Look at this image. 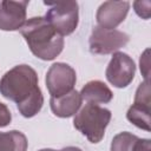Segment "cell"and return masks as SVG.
Listing matches in <instances>:
<instances>
[{"label":"cell","mask_w":151,"mask_h":151,"mask_svg":"<svg viewBox=\"0 0 151 151\" xmlns=\"http://www.w3.org/2000/svg\"><path fill=\"white\" fill-rule=\"evenodd\" d=\"M31 52L41 60L55 59L64 48V38L44 17H34L19 29Z\"/></svg>","instance_id":"cell-1"},{"label":"cell","mask_w":151,"mask_h":151,"mask_svg":"<svg viewBox=\"0 0 151 151\" xmlns=\"http://www.w3.org/2000/svg\"><path fill=\"white\" fill-rule=\"evenodd\" d=\"M38 86V74L29 65H17L0 79V93L17 104L27 99Z\"/></svg>","instance_id":"cell-2"},{"label":"cell","mask_w":151,"mask_h":151,"mask_svg":"<svg viewBox=\"0 0 151 151\" xmlns=\"http://www.w3.org/2000/svg\"><path fill=\"white\" fill-rule=\"evenodd\" d=\"M111 117L112 113L109 109L94 104H86L74 114L73 125L90 143L97 144L104 138Z\"/></svg>","instance_id":"cell-3"},{"label":"cell","mask_w":151,"mask_h":151,"mask_svg":"<svg viewBox=\"0 0 151 151\" xmlns=\"http://www.w3.org/2000/svg\"><path fill=\"white\" fill-rule=\"evenodd\" d=\"M45 5L51 7L44 18L60 35H70L76 31L79 22V7L77 1L45 2Z\"/></svg>","instance_id":"cell-4"},{"label":"cell","mask_w":151,"mask_h":151,"mask_svg":"<svg viewBox=\"0 0 151 151\" xmlns=\"http://www.w3.org/2000/svg\"><path fill=\"white\" fill-rule=\"evenodd\" d=\"M129 35L118 29H106L99 26L93 27L88 39L90 51L93 54H113L129 42Z\"/></svg>","instance_id":"cell-5"},{"label":"cell","mask_w":151,"mask_h":151,"mask_svg":"<svg viewBox=\"0 0 151 151\" xmlns=\"http://www.w3.org/2000/svg\"><path fill=\"white\" fill-rule=\"evenodd\" d=\"M136 73V64L133 59L123 52H114L106 67L105 77L107 81L118 88L129 86Z\"/></svg>","instance_id":"cell-6"},{"label":"cell","mask_w":151,"mask_h":151,"mask_svg":"<svg viewBox=\"0 0 151 151\" xmlns=\"http://www.w3.org/2000/svg\"><path fill=\"white\" fill-rule=\"evenodd\" d=\"M46 87L51 97H60L71 92L77 81V74L72 66L65 63H54L46 73Z\"/></svg>","instance_id":"cell-7"},{"label":"cell","mask_w":151,"mask_h":151,"mask_svg":"<svg viewBox=\"0 0 151 151\" xmlns=\"http://www.w3.org/2000/svg\"><path fill=\"white\" fill-rule=\"evenodd\" d=\"M28 1L0 0V29L18 31L26 22Z\"/></svg>","instance_id":"cell-8"},{"label":"cell","mask_w":151,"mask_h":151,"mask_svg":"<svg viewBox=\"0 0 151 151\" xmlns=\"http://www.w3.org/2000/svg\"><path fill=\"white\" fill-rule=\"evenodd\" d=\"M129 9V1H105L97 9V24L101 28L114 29L125 20Z\"/></svg>","instance_id":"cell-9"},{"label":"cell","mask_w":151,"mask_h":151,"mask_svg":"<svg viewBox=\"0 0 151 151\" xmlns=\"http://www.w3.org/2000/svg\"><path fill=\"white\" fill-rule=\"evenodd\" d=\"M81 96L78 91L72 90L71 92L60 96L51 97L50 106L54 116L59 118H70L74 116L81 106Z\"/></svg>","instance_id":"cell-10"},{"label":"cell","mask_w":151,"mask_h":151,"mask_svg":"<svg viewBox=\"0 0 151 151\" xmlns=\"http://www.w3.org/2000/svg\"><path fill=\"white\" fill-rule=\"evenodd\" d=\"M81 99L87 104H107L112 100L113 93L110 87L100 80H91L86 83L80 91Z\"/></svg>","instance_id":"cell-11"},{"label":"cell","mask_w":151,"mask_h":151,"mask_svg":"<svg viewBox=\"0 0 151 151\" xmlns=\"http://www.w3.org/2000/svg\"><path fill=\"white\" fill-rule=\"evenodd\" d=\"M28 142L26 136L17 130L0 132V151H26Z\"/></svg>","instance_id":"cell-12"},{"label":"cell","mask_w":151,"mask_h":151,"mask_svg":"<svg viewBox=\"0 0 151 151\" xmlns=\"http://www.w3.org/2000/svg\"><path fill=\"white\" fill-rule=\"evenodd\" d=\"M126 118L131 124H133L134 126H137L142 130H145L147 132L151 130L150 106L133 103L126 112Z\"/></svg>","instance_id":"cell-13"},{"label":"cell","mask_w":151,"mask_h":151,"mask_svg":"<svg viewBox=\"0 0 151 151\" xmlns=\"http://www.w3.org/2000/svg\"><path fill=\"white\" fill-rule=\"evenodd\" d=\"M44 105V96L41 93L40 87L37 88L27 99L24 101L17 104V107L20 112V114L25 118H32L37 113L40 112L41 107Z\"/></svg>","instance_id":"cell-14"},{"label":"cell","mask_w":151,"mask_h":151,"mask_svg":"<svg viewBox=\"0 0 151 151\" xmlns=\"http://www.w3.org/2000/svg\"><path fill=\"white\" fill-rule=\"evenodd\" d=\"M138 137L131 132L124 131L116 134L111 142L110 151H133Z\"/></svg>","instance_id":"cell-15"},{"label":"cell","mask_w":151,"mask_h":151,"mask_svg":"<svg viewBox=\"0 0 151 151\" xmlns=\"http://www.w3.org/2000/svg\"><path fill=\"white\" fill-rule=\"evenodd\" d=\"M134 104L140 105H151V97H150V83L149 80H144L142 84H139L136 94H134Z\"/></svg>","instance_id":"cell-16"},{"label":"cell","mask_w":151,"mask_h":151,"mask_svg":"<svg viewBox=\"0 0 151 151\" xmlns=\"http://www.w3.org/2000/svg\"><path fill=\"white\" fill-rule=\"evenodd\" d=\"M134 12L138 17L144 20L150 19L151 15V1L150 0H138L133 2Z\"/></svg>","instance_id":"cell-17"},{"label":"cell","mask_w":151,"mask_h":151,"mask_svg":"<svg viewBox=\"0 0 151 151\" xmlns=\"http://www.w3.org/2000/svg\"><path fill=\"white\" fill-rule=\"evenodd\" d=\"M149 53H150V50L146 48L144 51V53L140 55V59H139L140 72H142L145 80H149V76H150V57H149Z\"/></svg>","instance_id":"cell-18"},{"label":"cell","mask_w":151,"mask_h":151,"mask_svg":"<svg viewBox=\"0 0 151 151\" xmlns=\"http://www.w3.org/2000/svg\"><path fill=\"white\" fill-rule=\"evenodd\" d=\"M12 120V113L9 111V109L0 101V127H5L7 126Z\"/></svg>","instance_id":"cell-19"},{"label":"cell","mask_w":151,"mask_h":151,"mask_svg":"<svg viewBox=\"0 0 151 151\" xmlns=\"http://www.w3.org/2000/svg\"><path fill=\"white\" fill-rule=\"evenodd\" d=\"M133 151H151V140L147 138H138Z\"/></svg>","instance_id":"cell-20"},{"label":"cell","mask_w":151,"mask_h":151,"mask_svg":"<svg viewBox=\"0 0 151 151\" xmlns=\"http://www.w3.org/2000/svg\"><path fill=\"white\" fill-rule=\"evenodd\" d=\"M60 151H83V150L79 149V147H77V146H66V147L61 149Z\"/></svg>","instance_id":"cell-21"},{"label":"cell","mask_w":151,"mask_h":151,"mask_svg":"<svg viewBox=\"0 0 151 151\" xmlns=\"http://www.w3.org/2000/svg\"><path fill=\"white\" fill-rule=\"evenodd\" d=\"M38 151H55L53 149H41V150H38Z\"/></svg>","instance_id":"cell-22"}]
</instances>
